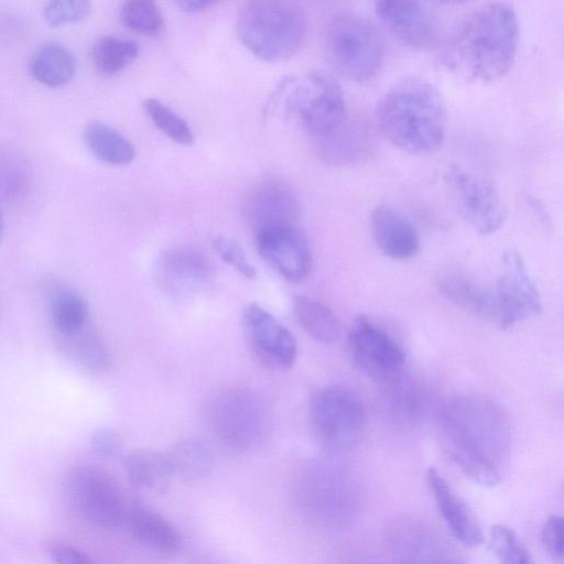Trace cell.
I'll list each match as a JSON object with an SVG mask.
<instances>
[{
	"label": "cell",
	"instance_id": "6da1fadb",
	"mask_svg": "<svg viewBox=\"0 0 564 564\" xmlns=\"http://www.w3.org/2000/svg\"><path fill=\"white\" fill-rule=\"evenodd\" d=\"M437 424L445 452L467 477L485 487L500 481L511 430L499 405L482 397L456 395L440 406Z\"/></svg>",
	"mask_w": 564,
	"mask_h": 564
},
{
	"label": "cell",
	"instance_id": "7a4b0ae2",
	"mask_svg": "<svg viewBox=\"0 0 564 564\" xmlns=\"http://www.w3.org/2000/svg\"><path fill=\"white\" fill-rule=\"evenodd\" d=\"M519 20L506 2H492L468 15L445 41L440 61L452 75L471 84L502 78L516 61Z\"/></svg>",
	"mask_w": 564,
	"mask_h": 564
},
{
	"label": "cell",
	"instance_id": "3957f363",
	"mask_svg": "<svg viewBox=\"0 0 564 564\" xmlns=\"http://www.w3.org/2000/svg\"><path fill=\"white\" fill-rule=\"evenodd\" d=\"M375 118L381 135L411 154L433 153L445 139V102L437 88L423 79L395 84L379 100Z\"/></svg>",
	"mask_w": 564,
	"mask_h": 564
},
{
	"label": "cell",
	"instance_id": "277c9868",
	"mask_svg": "<svg viewBox=\"0 0 564 564\" xmlns=\"http://www.w3.org/2000/svg\"><path fill=\"white\" fill-rule=\"evenodd\" d=\"M237 34L257 58L281 63L301 50L306 18L296 0H247L238 14Z\"/></svg>",
	"mask_w": 564,
	"mask_h": 564
},
{
	"label": "cell",
	"instance_id": "5b68a950",
	"mask_svg": "<svg viewBox=\"0 0 564 564\" xmlns=\"http://www.w3.org/2000/svg\"><path fill=\"white\" fill-rule=\"evenodd\" d=\"M272 106L294 113L312 135L322 138L345 121L346 105L338 82L323 70H311L301 79L286 77L272 98Z\"/></svg>",
	"mask_w": 564,
	"mask_h": 564
},
{
	"label": "cell",
	"instance_id": "8992f818",
	"mask_svg": "<svg viewBox=\"0 0 564 564\" xmlns=\"http://www.w3.org/2000/svg\"><path fill=\"white\" fill-rule=\"evenodd\" d=\"M324 44L332 66L351 82H368L381 67L383 41L364 17L354 13L333 17L325 29Z\"/></svg>",
	"mask_w": 564,
	"mask_h": 564
},
{
	"label": "cell",
	"instance_id": "52a82bcc",
	"mask_svg": "<svg viewBox=\"0 0 564 564\" xmlns=\"http://www.w3.org/2000/svg\"><path fill=\"white\" fill-rule=\"evenodd\" d=\"M208 424L214 436L226 447L247 452L265 441L272 424L267 401L248 388H230L218 393L209 404Z\"/></svg>",
	"mask_w": 564,
	"mask_h": 564
},
{
	"label": "cell",
	"instance_id": "ba28073f",
	"mask_svg": "<svg viewBox=\"0 0 564 564\" xmlns=\"http://www.w3.org/2000/svg\"><path fill=\"white\" fill-rule=\"evenodd\" d=\"M72 508L87 522L104 529L126 523L129 503L121 484L107 470L94 465H77L65 480Z\"/></svg>",
	"mask_w": 564,
	"mask_h": 564
},
{
	"label": "cell",
	"instance_id": "9c48e42d",
	"mask_svg": "<svg viewBox=\"0 0 564 564\" xmlns=\"http://www.w3.org/2000/svg\"><path fill=\"white\" fill-rule=\"evenodd\" d=\"M310 419L319 442L333 452L352 448L361 438L366 410L350 387L335 383L313 393Z\"/></svg>",
	"mask_w": 564,
	"mask_h": 564
},
{
	"label": "cell",
	"instance_id": "30bf717a",
	"mask_svg": "<svg viewBox=\"0 0 564 564\" xmlns=\"http://www.w3.org/2000/svg\"><path fill=\"white\" fill-rule=\"evenodd\" d=\"M497 303L496 325L502 329L536 316L542 308L539 291L521 256L503 253L502 269L494 288Z\"/></svg>",
	"mask_w": 564,
	"mask_h": 564
},
{
	"label": "cell",
	"instance_id": "8fae6325",
	"mask_svg": "<svg viewBox=\"0 0 564 564\" xmlns=\"http://www.w3.org/2000/svg\"><path fill=\"white\" fill-rule=\"evenodd\" d=\"M355 365L371 379L388 382L401 373L405 356L399 344L366 316H359L348 335Z\"/></svg>",
	"mask_w": 564,
	"mask_h": 564
},
{
	"label": "cell",
	"instance_id": "7c38bea8",
	"mask_svg": "<svg viewBox=\"0 0 564 564\" xmlns=\"http://www.w3.org/2000/svg\"><path fill=\"white\" fill-rule=\"evenodd\" d=\"M241 322L246 340L262 364L279 370L293 366L297 355L296 339L270 312L250 303L242 312Z\"/></svg>",
	"mask_w": 564,
	"mask_h": 564
},
{
	"label": "cell",
	"instance_id": "4fadbf2b",
	"mask_svg": "<svg viewBox=\"0 0 564 564\" xmlns=\"http://www.w3.org/2000/svg\"><path fill=\"white\" fill-rule=\"evenodd\" d=\"M447 181L457 195L463 216L476 231L490 235L502 226L506 210L491 182L458 167L447 172Z\"/></svg>",
	"mask_w": 564,
	"mask_h": 564
},
{
	"label": "cell",
	"instance_id": "5bb4252c",
	"mask_svg": "<svg viewBox=\"0 0 564 564\" xmlns=\"http://www.w3.org/2000/svg\"><path fill=\"white\" fill-rule=\"evenodd\" d=\"M377 17L403 44L429 47L436 37V18L430 0H372Z\"/></svg>",
	"mask_w": 564,
	"mask_h": 564
},
{
	"label": "cell",
	"instance_id": "9a60e30c",
	"mask_svg": "<svg viewBox=\"0 0 564 564\" xmlns=\"http://www.w3.org/2000/svg\"><path fill=\"white\" fill-rule=\"evenodd\" d=\"M260 256L290 282L303 281L312 267L310 245L297 226L254 234Z\"/></svg>",
	"mask_w": 564,
	"mask_h": 564
},
{
	"label": "cell",
	"instance_id": "2e32d148",
	"mask_svg": "<svg viewBox=\"0 0 564 564\" xmlns=\"http://www.w3.org/2000/svg\"><path fill=\"white\" fill-rule=\"evenodd\" d=\"M245 212L256 234L273 228L297 226L301 206L285 183L269 178L251 191Z\"/></svg>",
	"mask_w": 564,
	"mask_h": 564
},
{
	"label": "cell",
	"instance_id": "e0dca14e",
	"mask_svg": "<svg viewBox=\"0 0 564 564\" xmlns=\"http://www.w3.org/2000/svg\"><path fill=\"white\" fill-rule=\"evenodd\" d=\"M159 286L171 295H192L203 291L213 279L208 259L198 250L176 247L165 251L155 269Z\"/></svg>",
	"mask_w": 564,
	"mask_h": 564
},
{
	"label": "cell",
	"instance_id": "ac0fdd59",
	"mask_svg": "<svg viewBox=\"0 0 564 564\" xmlns=\"http://www.w3.org/2000/svg\"><path fill=\"white\" fill-rule=\"evenodd\" d=\"M426 478L437 509L452 535L468 547L482 544L484 533L477 519L442 474L431 467Z\"/></svg>",
	"mask_w": 564,
	"mask_h": 564
},
{
	"label": "cell",
	"instance_id": "d6986e66",
	"mask_svg": "<svg viewBox=\"0 0 564 564\" xmlns=\"http://www.w3.org/2000/svg\"><path fill=\"white\" fill-rule=\"evenodd\" d=\"M370 221L373 240L384 256L404 260L419 251L420 238L415 227L398 210L379 206L372 212Z\"/></svg>",
	"mask_w": 564,
	"mask_h": 564
},
{
	"label": "cell",
	"instance_id": "ffe728a7",
	"mask_svg": "<svg viewBox=\"0 0 564 564\" xmlns=\"http://www.w3.org/2000/svg\"><path fill=\"white\" fill-rule=\"evenodd\" d=\"M440 293L460 308L496 324L495 290L460 271H446L437 279Z\"/></svg>",
	"mask_w": 564,
	"mask_h": 564
},
{
	"label": "cell",
	"instance_id": "44dd1931",
	"mask_svg": "<svg viewBox=\"0 0 564 564\" xmlns=\"http://www.w3.org/2000/svg\"><path fill=\"white\" fill-rule=\"evenodd\" d=\"M124 524L134 539L158 552L174 554L183 546L177 528L161 513L142 505H131Z\"/></svg>",
	"mask_w": 564,
	"mask_h": 564
},
{
	"label": "cell",
	"instance_id": "7402d4cb",
	"mask_svg": "<svg viewBox=\"0 0 564 564\" xmlns=\"http://www.w3.org/2000/svg\"><path fill=\"white\" fill-rule=\"evenodd\" d=\"M122 464L130 482L160 492L167 488L174 475L166 453L138 449L127 454Z\"/></svg>",
	"mask_w": 564,
	"mask_h": 564
},
{
	"label": "cell",
	"instance_id": "603a6c76",
	"mask_svg": "<svg viewBox=\"0 0 564 564\" xmlns=\"http://www.w3.org/2000/svg\"><path fill=\"white\" fill-rule=\"evenodd\" d=\"M83 135L89 151L104 163L122 166L135 158V149L130 140L101 121L87 123Z\"/></svg>",
	"mask_w": 564,
	"mask_h": 564
},
{
	"label": "cell",
	"instance_id": "cb8c5ba5",
	"mask_svg": "<svg viewBox=\"0 0 564 564\" xmlns=\"http://www.w3.org/2000/svg\"><path fill=\"white\" fill-rule=\"evenodd\" d=\"M292 306L297 323L314 340L329 345L339 338V319L327 305L310 296L297 295Z\"/></svg>",
	"mask_w": 564,
	"mask_h": 564
},
{
	"label": "cell",
	"instance_id": "d4e9b609",
	"mask_svg": "<svg viewBox=\"0 0 564 564\" xmlns=\"http://www.w3.org/2000/svg\"><path fill=\"white\" fill-rule=\"evenodd\" d=\"M31 72L39 83L51 88H58L73 79L76 73V61L65 46L58 43H47L34 53Z\"/></svg>",
	"mask_w": 564,
	"mask_h": 564
},
{
	"label": "cell",
	"instance_id": "484cf974",
	"mask_svg": "<svg viewBox=\"0 0 564 564\" xmlns=\"http://www.w3.org/2000/svg\"><path fill=\"white\" fill-rule=\"evenodd\" d=\"M166 454L173 474L186 480L204 478L214 466V454L210 445L204 438L197 436L180 441Z\"/></svg>",
	"mask_w": 564,
	"mask_h": 564
},
{
	"label": "cell",
	"instance_id": "4316f807",
	"mask_svg": "<svg viewBox=\"0 0 564 564\" xmlns=\"http://www.w3.org/2000/svg\"><path fill=\"white\" fill-rule=\"evenodd\" d=\"M338 484L332 474L327 471L322 473L317 469L308 470L307 474L302 475L300 482L299 497L304 508L308 512L317 516H334L339 511L338 503L339 495Z\"/></svg>",
	"mask_w": 564,
	"mask_h": 564
},
{
	"label": "cell",
	"instance_id": "83f0119b",
	"mask_svg": "<svg viewBox=\"0 0 564 564\" xmlns=\"http://www.w3.org/2000/svg\"><path fill=\"white\" fill-rule=\"evenodd\" d=\"M318 139L322 155L335 164L352 163L367 154L370 147L367 133L359 128L345 126V121Z\"/></svg>",
	"mask_w": 564,
	"mask_h": 564
},
{
	"label": "cell",
	"instance_id": "f1b7e54d",
	"mask_svg": "<svg viewBox=\"0 0 564 564\" xmlns=\"http://www.w3.org/2000/svg\"><path fill=\"white\" fill-rule=\"evenodd\" d=\"M139 54V44L112 35H105L93 46L91 57L96 68L112 76L123 70Z\"/></svg>",
	"mask_w": 564,
	"mask_h": 564
},
{
	"label": "cell",
	"instance_id": "f546056e",
	"mask_svg": "<svg viewBox=\"0 0 564 564\" xmlns=\"http://www.w3.org/2000/svg\"><path fill=\"white\" fill-rule=\"evenodd\" d=\"M386 383H389L388 399L394 415L411 423L425 415L427 394L423 387L400 375Z\"/></svg>",
	"mask_w": 564,
	"mask_h": 564
},
{
	"label": "cell",
	"instance_id": "4dcf8cb0",
	"mask_svg": "<svg viewBox=\"0 0 564 564\" xmlns=\"http://www.w3.org/2000/svg\"><path fill=\"white\" fill-rule=\"evenodd\" d=\"M51 318L62 335L75 334L86 327L88 304L78 293L65 291L58 293L51 304Z\"/></svg>",
	"mask_w": 564,
	"mask_h": 564
},
{
	"label": "cell",
	"instance_id": "1f68e13d",
	"mask_svg": "<svg viewBox=\"0 0 564 564\" xmlns=\"http://www.w3.org/2000/svg\"><path fill=\"white\" fill-rule=\"evenodd\" d=\"M120 17L127 29L141 35H158L164 25L156 0H124Z\"/></svg>",
	"mask_w": 564,
	"mask_h": 564
},
{
	"label": "cell",
	"instance_id": "d6a6232c",
	"mask_svg": "<svg viewBox=\"0 0 564 564\" xmlns=\"http://www.w3.org/2000/svg\"><path fill=\"white\" fill-rule=\"evenodd\" d=\"M143 109L153 124L167 138L183 145L194 142V134L188 123L156 98H147Z\"/></svg>",
	"mask_w": 564,
	"mask_h": 564
},
{
	"label": "cell",
	"instance_id": "836d02e7",
	"mask_svg": "<svg viewBox=\"0 0 564 564\" xmlns=\"http://www.w3.org/2000/svg\"><path fill=\"white\" fill-rule=\"evenodd\" d=\"M85 328L75 334L65 335L68 354L87 369L104 370L109 364L107 350L100 339L95 334L86 332Z\"/></svg>",
	"mask_w": 564,
	"mask_h": 564
},
{
	"label": "cell",
	"instance_id": "e575fe53",
	"mask_svg": "<svg viewBox=\"0 0 564 564\" xmlns=\"http://www.w3.org/2000/svg\"><path fill=\"white\" fill-rule=\"evenodd\" d=\"M489 546L494 555L505 564H530L532 557L518 538L507 525L494 524L489 530Z\"/></svg>",
	"mask_w": 564,
	"mask_h": 564
},
{
	"label": "cell",
	"instance_id": "d590c367",
	"mask_svg": "<svg viewBox=\"0 0 564 564\" xmlns=\"http://www.w3.org/2000/svg\"><path fill=\"white\" fill-rule=\"evenodd\" d=\"M90 10V0H50L44 9V18L50 25L57 26L83 21Z\"/></svg>",
	"mask_w": 564,
	"mask_h": 564
},
{
	"label": "cell",
	"instance_id": "8d00e7d4",
	"mask_svg": "<svg viewBox=\"0 0 564 564\" xmlns=\"http://www.w3.org/2000/svg\"><path fill=\"white\" fill-rule=\"evenodd\" d=\"M213 249L218 257L248 280L256 278V268L248 260L241 246L227 237L218 236L213 241Z\"/></svg>",
	"mask_w": 564,
	"mask_h": 564
},
{
	"label": "cell",
	"instance_id": "74e56055",
	"mask_svg": "<svg viewBox=\"0 0 564 564\" xmlns=\"http://www.w3.org/2000/svg\"><path fill=\"white\" fill-rule=\"evenodd\" d=\"M93 452L104 459H115L122 455L123 438L110 427H99L90 436Z\"/></svg>",
	"mask_w": 564,
	"mask_h": 564
},
{
	"label": "cell",
	"instance_id": "f35d334b",
	"mask_svg": "<svg viewBox=\"0 0 564 564\" xmlns=\"http://www.w3.org/2000/svg\"><path fill=\"white\" fill-rule=\"evenodd\" d=\"M542 541L546 552L554 558L563 557V518L550 516L542 528Z\"/></svg>",
	"mask_w": 564,
	"mask_h": 564
},
{
	"label": "cell",
	"instance_id": "ab89813d",
	"mask_svg": "<svg viewBox=\"0 0 564 564\" xmlns=\"http://www.w3.org/2000/svg\"><path fill=\"white\" fill-rule=\"evenodd\" d=\"M46 551L53 562L58 564H88L91 560L82 551L72 545L52 541L46 545Z\"/></svg>",
	"mask_w": 564,
	"mask_h": 564
},
{
	"label": "cell",
	"instance_id": "60d3db41",
	"mask_svg": "<svg viewBox=\"0 0 564 564\" xmlns=\"http://www.w3.org/2000/svg\"><path fill=\"white\" fill-rule=\"evenodd\" d=\"M218 0H175L180 10L185 12H198L212 7Z\"/></svg>",
	"mask_w": 564,
	"mask_h": 564
},
{
	"label": "cell",
	"instance_id": "b9f144b4",
	"mask_svg": "<svg viewBox=\"0 0 564 564\" xmlns=\"http://www.w3.org/2000/svg\"><path fill=\"white\" fill-rule=\"evenodd\" d=\"M433 1H437L441 3H445V4H460V3L468 2L470 0H433Z\"/></svg>",
	"mask_w": 564,
	"mask_h": 564
},
{
	"label": "cell",
	"instance_id": "7bdbcfd3",
	"mask_svg": "<svg viewBox=\"0 0 564 564\" xmlns=\"http://www.w3.org/2000/svg\"><path fill=\"white\" fill-rule=\"evenodd\" d=\"M3 232H4V218H3L2 212L0 209V243H1V240L3 237Z\"/></svg>",
	"mask_w": 564,
	"mask_h": 564
}]
</instances>
